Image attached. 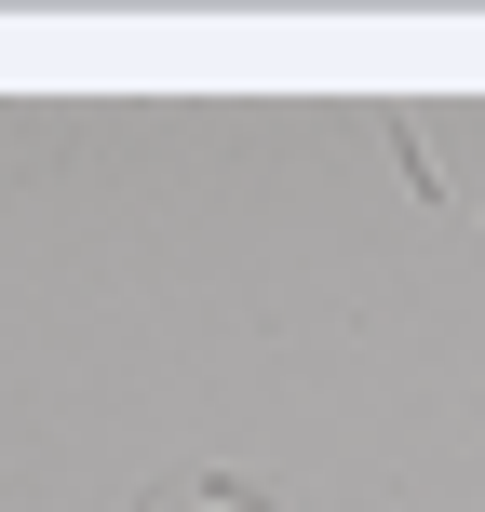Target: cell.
Segmentation results:
<instances>
[{"label":"cell","instance_id":"6da1fadb","mask_svg":"<svg viewBox=\"0 0 485 512\" xmlns=\"http://www.w3.org/2000/svg\"><path fill=\"white\" fill-rule=\"evenodd\" d=\"M189 512H256V499H243V486H216V499H189Z\"/></svg>","mask_w":485,"mask_h":512}]
</instances>
